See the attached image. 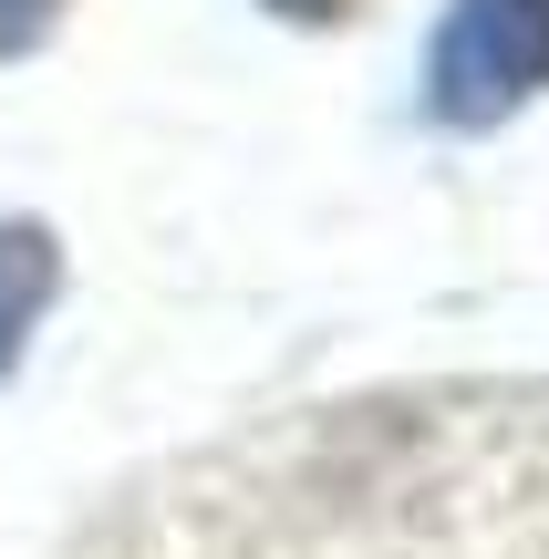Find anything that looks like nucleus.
Listing matches in <instances>:
<instances>
[{
  "mask_svg": "<svg viewBox=\"0 0 549 559\" xmlns=\"http://www.w3.org/2000/svg\"><path fill=\"white\" fill-rule=\"evenodd\" d=\"M549 83V0H446L426 52V104L467 135L509 124Z\"/></svg>",
  "mask_w": 549,
  "mask_h": 559,
  "instance_id": "f257e3e1",
  "label": "nucleus"
},
{
  "mask_svg": "<svg viewBox=\"0 0 549 559\" xmlns=\"http://www.w3.org/2000/svg\"><path fill=\"white\" fill-rule=\"evenodd\" d=\"M52 280H62L52 228H41V218H0V373L21 362V342H32V321H41V300H52Z\"/></svg>",
  "mask_w": 549,
  "mask_h": 559,
  "instance_id": "f03ea898",
  "label": "nucleus"
},
{
  "mask_svg": "<svg viewBox=\"0 0 549 559\" xmlns=\"http://www.w3.org/2000/svg\"><path fill=\"white\" fill-rule=\"evenodd\" d=\"M52 21H62V0H0V62L41 52V41H52Z\"/></svg>",
  "mask_w": 549,
  "mask_h": 559,
  "instance_id": "7ed1b4c3",
  "label": "nucleus"
},
{
  "mask_svg": "<svg viewBox=\"0 0 549 559\" xmlns=\"http://www.w3.org/2000/svg\"><path fill=\"white\" fill-rule=\"evenodd\" d=\"M270 11H281V21H343L353 0H270Z\"/></svg>",
  "mask_w": 549,
  "mask_h": 559,
  "instance_id": "20e7f679",
  "label": "nucleus"
}]
</instances>
